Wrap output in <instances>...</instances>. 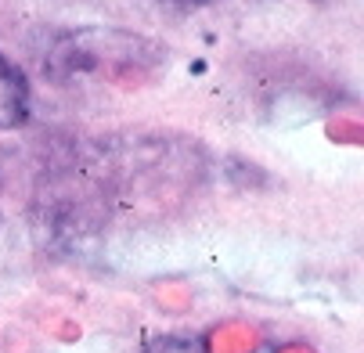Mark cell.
Segmentation results:
<instances>
[{"instance_id":"1","label":"cell","mask_w":364,"mask_h":353,"mask_svg":"<svg viewBox=\"0 0 364 353\" xmlns=\"http://www.w3.org/2000/svg\"><path fill=\"white\" fill-rule=\"evenodd\" d=\"M29 116V83L18 65L0 55V130H15Z\"/></svg>"},{"instance_id":"2","label":"cell","mask_w":364,"mask_h":353,"mask_svg":"<svg viewBox=\"0 0 364 353\" xmlns=\"http://www.w3.org/2000/svg\"><path fill=\"white\" fill-rule=\"evenodd\" d=\"M148 353H205V342L202 339H163Z\"/></svg>"},{"instance_id":"3","label":"cell","mask_w":364,"mask_h":353,"mask_svg":"<svg viewBox=\"0 0 364 353\" xmlns=\"http://www.w3.org/2000/svg\"><path fill=\"white\" fill-rule=\"evenodd\" d=\"M181 4H210V0H181Z\"/></svg>"}]
</instances>
